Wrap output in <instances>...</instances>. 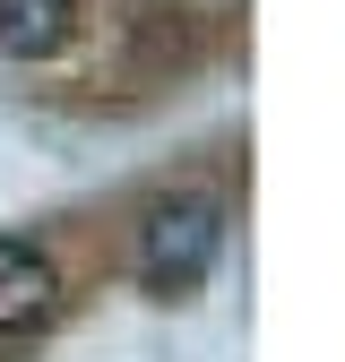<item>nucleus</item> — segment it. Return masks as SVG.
Listing matches in <instances>:
<instances>
[{"label": "nucleus", "mask_w": 345, "mask_h": 362, "mask_svg": "<svg viewBox=\"0 0 345 362\" xmlns=\"http://www.w3.org/2000/svg\"><path fill=\"white\" fill-rule=\"evenodd\" d=\"M78 26V0H0V52L18 61H52Z\"/></svg>", "instance_id": "3"}, {"label": "nucleus", "mask_w": 345, "mask_h": 362, "mask_svg": "<svg viewBox=\"0 0 345 362\" xmlns=\"http://www.w3.org/2000/svg\"><path fill=\"white\" fill-rule=\"evenodd\" d=\"M52 302H61V267H52V250L26 242V233H0V337L52 320Z\"/></svg>", "instance_id": "2"}, {"label": "nucleus", "mask_w": 345, "mask_h": 362, "mask_svg": "<svg viewBox=\"0 0 345 362\" xmlns=\"http://www.w3.org/2000/svg\"><path fill=\"white\" fill-rule=\"evenodd\" d=\"M216 250H225V207H216V199H199V190L156 199L147 224H139V285L156 302H182V293L207 285Z\"/></svg>", "instance_id": "1"}]
</instances>
